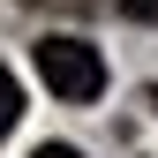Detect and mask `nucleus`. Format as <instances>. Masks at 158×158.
<instances>
[{"mask_svg": "<svg viewBox=\"0 0 158 158\" xmlns=\"http://www.w3.org/2000/svg\"><path fill=\"white\" fill-rule=\"evenodd\" d=\"M30 8H38V0H30ZM60 8H90V0H60Z\"/></svg>", "mask_w": 158, "mask_h": 158, "instance_id": "39448f33", "label": "nucleus"}, {"mask_svg": "<svg viewBox=\"0 0 158 158\" xmlns=\"http://www.w3.org/2000/svg\"><path fill=\"white\" fill-rule=\"evenodd\" d=\"M113 8H121L128 23H158V0H113Z\"/></svg>", "mask_w": 158, "mask_h": 158, "instance_id": "7ed1b4c3", "label": "nucleus"}, {"mask_svg": "<svg viewBox=\"0 0 158 158\" xmlns=\"http://www.w3.org/2000/svg\"><path fill=\"white\" fill-rule=\"evenodd\" d=\"M15 121H23V83L0 68V135H15Z\"/></svg>", "mask_w": 158, "mask_h": 158, "instance_id": "f03ea898", "label": "nucleus"}, {"mask_svg": "<svg viewBox=\"0 0 158 158\" xmlns=\"http://www.w3.org/2000/svg\"><path fill=\"white\" fill-rule=\"evenodd\" d=\"M38 83H45L53 98H68V106H90L98 90H106V53L90 45V38H38Z\"/></svg>", "mask_w": 158, "mask_h": 158, "instance_id": "f257e3e1", "label": "nucleus"}, {"mask_svg": "<svg viewBox=\"0 0 158 158\" xmlns=\"http://www.w3.org/2000/svg\"><path fill=\"white\" fill-rule=\"evenodd\" d=\"M151 106H158V90H151Z\"/></svg>", "mask_w": 158, "mask_h": 158, "instance_id": "423d86ee", "label": "nucleus"}, {"mask_svg": "<svg viewBox=\"0 0 158 158\" xmlns=\"http://www.w3.org/2000/svg\"><path fill=\"white\" fill-rule=\"evenodd\" d=\"M30 158H83V151H75V143H38Z\"/></svg>", "mask_w": 158, "mask_h": 158, "instance_id": "20e7f679", "label": "nucleus"}]
</instances>
